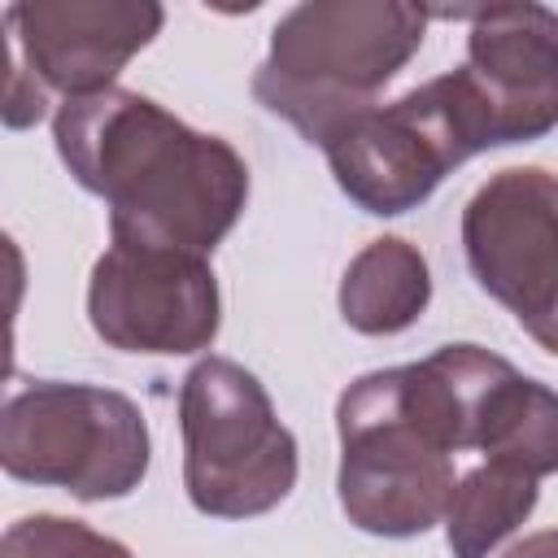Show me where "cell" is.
<instances>
[{
  "label": "cell",
  "instance_id": "1",
  "mask_svg": "<svg viewBox=\"0 0 558 558\" xmlns=\"http://www.w3.org/2000/svg\"><path fill=\"white\" fill-rule=\"evenodd\" d=\"M52 140L70 174L109 205L113 235L205 257L244 214V157L140 92L70 96L52 118Z\"/></svg>",
  "mask_w": 558,
  "mask_h": 558
},
{
  "label": "cell",
  "instance_id": "2",
  "mask_svg": "<svg viewBox=\"0 0 558 558\" xmlns=\"http://www.w3.org/2000/svg\"><path fill=\"white\" fill-rule=\"evenodd\" d=\"M423 4L405 0H310L279 17L253 96L288 118L310 144L327 140L375 105V92L418 52Z\"/></svg>",
  "mask_w": 558,
  "mask_h": 558
},
{
  "label": "cell",
  "instance_id": "3",
  "mask_svg": "<svg viewBox=\"0 0 558 558\" xmlns=\"http://www.w3.org/2000/svg\"><path fill=\"white\" fill-rule=\"evenodd\" d=\"M340 427V506L371 536H423L445 519L453 493V453L432 432L410 366L371 371L336 401Z\"/></svg>",
  "mask_w": 558,
  "mask_h": 558
},
{
  "label": "cell",
  "instance_id": "4",
  "mask_svg": "<svg viewBox=\"0 0 558 558\" xmlns=\"http://www.w3.org/2000/svg\"><path fill=\"white\" fill-rule=\"evenodd\" d=\"M497 148L484 100L462 70H449L392 105H371L327 140L340 192L366 214L392 218L427 201L466 157Z\"/></svg>",
  "mask_w": 558,
  "mask_h": 558
},
{
  "label": "cell",
  "instance_id": "5",
  "mask_svg": "<svg viewBox=\"0 0 558 558\" xmlns=\"http://www.w3.org/2000/svg\"><path fill=\"white\" fill-rule=\"evenodd\" d=\"M183 484L209 519L275 510L296 484V440L266 388L231 357H205L183 375Z\"/></svg>",
  "mask_w": 558,
  "mask_h": 558
},
{
  "label": "cell",
  "instance_id": "6",
  "mask_svg": "<svg viewBox=\"0 0 558 558\" xmlns=\"http://www.w3.org/2000/svg\"><path fill=\"white\" fill-rule=\"evenodd\" d=\"M0 466L26 484H52L83 501L126 497L148 471V423L113 388L39 379L9 397Z\"/></svg>",
  "mask_w": 558,
  "mask_h": 558
},
{
  "label": "cell",
  "instance_id": "7",
  "mask_svg": "<svg viewBox=\"0 0 558 558\" xmlns=\"http://www.w3.org/2000/svg\"><path fill=\"white\" fill-rule=\"evenodd\" d=\"M87 318L122 353H196L222 323L218 279L201 253L113 235L92 266Z\"/></svg>",
  "mask_w": 558,
  "mask_h": 558
},
{
  "label": "cell",
  "instance_id": "8",
  "mask_svg": "<svg viewBox=\"0 0 558 558\" xmlns=\"http://www.w3.org/2000/svg\"><path fill=\"white\" fill-rule=\"evenodd\" d=\"M462 248L475 283L536 327L558 305V174L497 170L462 209Z\"/></svg>",
  "mask_w": 558,
  "mask_h": 558
},
{
  "label": "cell",
  "instance_id": "9",
  "mask_svg": "<svg viewBox=\"0 0 558 558\" xmlns=\"http://www.w3.org/2000/svg\"><path fill=\"white\" fill-rule=\"evenodd\" d=\"M440 17L471 22L462 74L488 109L497 148L549 135L558 126V13L523 0L440 9Z\"/></svg>",
  "mask_w": 558,
  "mask_h": 558
},
{
  "label": "cell",
  "instance_id": "10",
  "mask_svg": "<svg viewBox=\"0 0 558 558\" xmlns=\"http://www.w3.org/2000/svg\"><path fill=\"white\" fill-rule=\"evenodd\" d=\"M9 52L26 74L70 96L113 87L122 65L161 31V4L126 0H26L9 4Z\"/></svg>",
  "mask_w": 558,
  "mask_h": 558
},
{
  "label": "cell",
  "instance_id": "11",
  "mask_svg": "<svg viewBox=\"0 0 558 558\" xmlns=\"http://www.w3.org/2000/svg\"><path fill=\"white\" fill-rule=\"evenodd\" d=\"M471 449L532 480L558 471V392L519 375L510 362L493 375L471 423Z\"/></svg>",
  "mask_w": 558,
  "mask_h": 558
},
{
  "label": "cell",
  "instance_id": "12",
  "mask_svg": "<svg viewBox=\"0 0 558 558\" xmlns=\"http://www.w3.org/2000/svg\"><path fill=\"white\" fill-rule=\"evenodd\" d=\"M432 301V275L414 244L384 235L371 240L340 279V314L362 336L405 331Z\"/></svg>",
  "mask_w": 558,
  "mask_h": 558
},
{
  "label": "cell",
  "instance_id": "13",
  "mask_svg": "<svg viewBox=\"0 0 558 558\" xmlns=\"http://www.w3.org/2000/svg\"><path fill=\"white\" fill-rule=\"evenodd\" d=\"M536 506V480L501 466V462H484L475 471H466L445 506V541L453 549V558H488Z\"/></svg>",
  "mask_w": 558,
  "mask_h": 558
},
{
  "label": "cell",
  "instance_id": "14",
  "mask_svg": "<svg viewBox=\"0 0 558 558\" xmlns=\"http://www.w3.org/2000/svg\"><path fill=\"white\" fill-rule=\"evenodd\" d=\"M0 558H131V549L118 545L113 536L92 532L78 519L31 514L4 532Z\"/></svg>",
  "mask_w": 558,
  "mask_h": 558
},
{
  "label": "cell",
  "instance_id": "15",
  "mask_svg": "<svg viewBox=\"0 0 558 558\" xmlns=\"http://www.w3.org/2000/svg\"><path fill=\"white\" fill-rule=\"evenodd\" d=\"M501 558H558V532H536V536L510 545Z\"/></svg>",
  "mask_w": 558,
  "mask_h": 558
},
{
  "label": "cell",
  "instance_id": "16",
  "mask_svg": "<svg viewBox=\"0 0 558 558\" xmlns=\"http://www.w3.org/2000/svg\"><path fill=\"white\" fill-rule=\"evenodd\" d=\"M527 336H532L536 344H545L549 353H558V305H554L536 327H527Z\"/></svg>",
  "mask_w": 558,
  "mask_h": 558
}]
</instances>
